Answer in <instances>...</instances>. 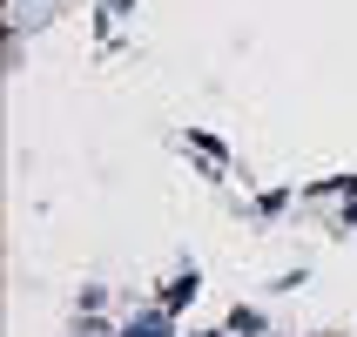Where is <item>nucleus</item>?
I'll return each instance as SVG.
<instances>
[{"mask_svg":"<svg viewBox=\"0 0 357 337\" xmlns=\"http://www.w3.org/2000/svg\"><path fill=\"white\" fill-rule=\"evenodd\" d=\"M121 324H108L101 310H75V324H68V337H115Z\"/></svg>","mask_w":357,"mask_h":337,"instance_id":"8","label":"nucleus"},{"mask_svg":"<svg viewBox=\"0 0 357 337\" xmlns=\"http://www.w3.org/2000/svg\"><path fill=\"white\" fill-rule=\"evenodd\" d=\"M176 149H182V156H196L202 169H229V142H222V135H209V128H182V135H176Z\"/></svg>","mask_w":357,"mask_h":337,"instance_id":"3","label":"nucleus"},{"mask_svg":"<svg viewBox=\"0 0 357 337\" xmlns=\"http://www.w3.org/2000/svg\"><path fill=\"white\" fill-rule=\"evenodd\" d=\"M290 202H297V189H257V196H250V216L257 223H283Z\"/></svg>","mask_w":357,"mask_h":337,"instance_id":"6","label":"nucleus"},{"mask_svg":"<svg viewBox=\"0 0 357 337\" xmlns=\"http://www.w3.org/2000/svg\"><path fill=\"white\" fill-rule=\"evenodd\" d=\"M115 337H182V317H176V310H162V304L149 297V304H135V310L121 317Z\"/></svg>","mask_w":357,"mask_h":337,"instance_id":"1","label":"nucleus"},{"mask_svg":"<svg viewBox=\"0 0 357 337\" xmlns=\"http://www.w3.org/2000/svg\"><path fill=\"white\" fill-rule=\"evenodd\" d=\"M337 230H344V237H357V196L337 202Z\"/></svg>","mask_w":357,"mask_h":337,"instance_id":"11","label":"nucleus"},{"mask_svg":"<svg viewBox=\"0 0 357 337\" xmlns=\"http://www.w3.org/2000/svg\"><path fill=\"white\" fill-rule=\"evenodd\" d=\"M75 310H108V283H81V290H75Z\"/></svg>","mask_w":357,"mask_h":337,"instance_id":"10","label":"nucleus"},{"mask_svg":"<svg viewBox=\"0 0 357 337\" xmlns=\"http://www.w3.org/2000/svg\"><path fill=\"white\" fill-rule=\"evenodd\" d=\"M324 196H357V169H337V176H317V182H303V202H324Z\"/></svg>","mask_w":357,"mask_h":337,"instance_id":"5","label":"nucleus"},{"mask_svg":"<svg viewBox=\"0 0 357 337\" xmlns=\"http://www.w3.org/2000/svg\"><path fill=\"white\" fill-rule=\"evenodd\" d=\"M324 337H344V331H324Z\"/></svg>","mask_w":357,"mask_h":337,"instance_id":"13","label":"nucleus"},{"mask_svg":"<svg viewBox=\"0 0 357 337\" xmlns=\"http://www.w3.org/2000/svg\"><path fill=\"white\" fill-rule=\"evenodd\" d=\"M222 331L229 337H270V310H263V304H229Z\"/></svg>","mask_w":357,"mask_h":337,"instance_id":"4","label":"nucleus"},{"mask_svg":"<svg viewBox=\"0 0 357 337\" xmlns=\"http://www.w3.org/2000/svg\"><path fill=\"white\" fill-rule=\"evenodd\" d=\"M202 290H209V283H202V270H196V263H182L176 277H169V283H162V290H155V304H162V310H176V317H182V310H189V304H196Z\"/></svg>","mask_w":357,"mask_h":337,"instance_id":"2","label":"nucleus"},{"mask_svg":"<svg viewBox=\"0 0 357 337\" xmlns=\"http://www.w3.org/2000/svg\"><path fill=\"white\" fill-rule=\"evenodd\" d=\"M135 14V0H101L95 7V27H101V47H108V40H115V20H128Z\"/></svg>","mask_w":357,"mask_h":337,"instance_id":"7","label":"nucleus"},{"mask_svg":"<svg viewBox=\"0 0 357 337\" xmlns=\"http://www.w3.org/2000/svg\"><path fill=\"white\" fill-rule=\"evenodd\" d=\"M182 337H229V331H222V324H216V331H182Z\"/></svg>","mask_w":357,"mask_h":337,"instance_id":"12","label":"nucleus"},{"mask_svg":"<svg viewBox=\"0 0 357 337\" xmlns=\"http://www.w3.org/2000/svg\"><path fill=\"white\" fill-rule=\"evenodd\" d=\"M270 290H277V297H297V290H310V263H303V270H283Z\"/></svg>","mask_w":357,"mask_h":337,"instance_id":"9","label":"nucleus"}]
</instances>
